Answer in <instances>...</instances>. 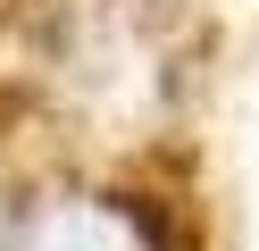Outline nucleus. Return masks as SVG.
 <instances>
[{
	"mask_svg": "<svg viewBox=\"0 0 259 251\" xmlns=\"http://www.w3.org/2000/svg\"><path fill=\"white\" fill-rule=\"evenodd\" d=\"M0 251H142L134 218L109 209V201H51V209H34L25 226L0 234Z\"/></svg>",
	"mask_w": 259,
	"mask_h": 251,
	"instance_id": "1",
	"label": "nucleus"
},
{
	"mask_svg": "<svg viewBox=\"0 0 259 251\" xmlns=\"http://www.w3.org/2000/svg\"><path fill=\"white\" fill-rule=\"evenodd\" d=\"M0 234H9V226H0Z\"/></svg>",
	"mask_w": 259,
	"mask_h": 251,
	"instance_id": "2",
	"label": "nucleus"
}]
</instances>
